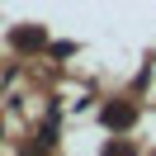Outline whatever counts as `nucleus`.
I'll list each match as a JSON object with an SVG mask.
<instances>
[{
	"label": "nucleus",
	"mask_w": 156,
	"mask_h": 156,
	"mask_svg": "<svg viewBox=\"0 0 156 156\" xmlns=\"http://www.w3.org/2000/svg\"><path fill=\"white\" fill-rule=\"evenodd\" d=\"M10 43H14L19 52H38L48 38H43V29H14V38H10Z\"/></svg>",
	"instance_id": "nucleus-2"
},
{
	"label": "nucleus",
	"mask_w": 156,
	"mask_h": 156,
	"mask_svg": "<svg viewBox=\"0 0 156 156\" xmlns=\"http://www.w3.org/2000/svg\"><path fill=\"white\" fill-rule=\"evenodd\" d=\"M99 156H137V147L123 142V137H114V142H104V151H99Z\"/></svg>",
	"instance_id": "nucleus-3"
},
{
	"label": "nucleus",
	"mask_w": 156,
	"mask_h": 156,
	"mask_svg": "<svg viewBox=\"0 0 156 156\" xmlns=\"http://www.w3.org/2000/svg\"><path fill=\"white\" fill-rule=\"evenodd\" d=\"M133 118H137L133 104H104V123L109 128H133Z\"/></svg>",
	"instance_id": "nucleus-1"
}]
</instances>
